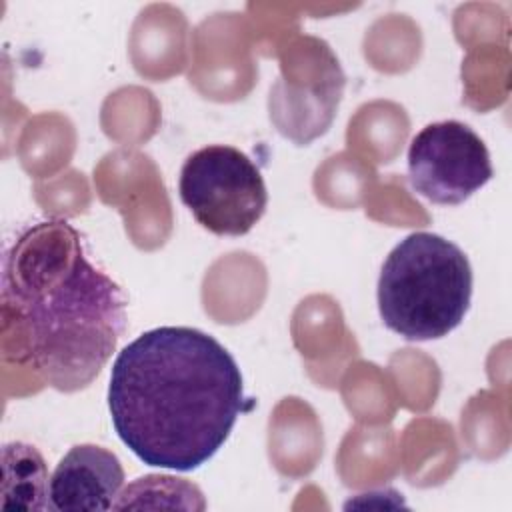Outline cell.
I'll return each instance as SVG.
<instances>
[{
  "label": "cell",
  "mask_w": 512,
  "mask_h": 512,
  "mask_svg": "<svg viewBox=\"0 0 512 512\" xmlns=\"http://www.w3.org/2000/svg\"><path fill=\"white\" fill-rule=\"evenodd\" d=\"M2 304L32 368L60 392L86 388L126 328L124 292L64 220L28 228L6 252Z\"/></svg>",
  "instance_id": "7a4b0ae2"
},
{
  "label": "cell",
  "mask_w": 512,
  "mask_h": 512,
  "mask_svg": "<svg viewBox=\"0 0 512 512\" xmlns=\"http://www.w3.org/2000/svg\"><path fill=\"white\" fill-rule=\"evenodd\" d=\"M242 374L210 334L160 326L120 350L108 384L118 438L148 466L190 472L228 440L244 410Z\"/></svg>",
  "instance_id": "6da1fadb"
},
{
  "label": "cell",
  "mask_w": 512,
  "mask_h": 512,
  "mask_svg": "<svg viewBox=\"0 0 512 512\" xmlns=\"http://www.w3.org/2000/svg\"><path fill=\"white\" fill-rule=\"evenodd\" d=\"M2 508L50 510V478L42 454L24 442L2 448Z\"/></svg>",
  "instance_id": "52a82bcc"
},
{
  "label": "cell",
  "mask_w": 512,
  "mask_h": 512,
  "mask_svg": "<svg viewBox=\"0 0 512 512\" xmlns=\"http://www.w3.org/2000/svg\"><path fill=\"white\" fill-rule=\"evenodd\" d=\"M178 192L196 222L218 236L248 234L268 204L260 168L226 144L192 152L182 164Z\"/></svg>",
  "instance_id": "277c9868"
},
{
  "label": "cell",
  "mask_w": 512,
  "mask_h": 512,
  "mask_svg": "<svg viewBox=\"0 0 512 512\" xmlns=\"http://www.w3.org/2000/svg\"><path fill=\"white\" fill-rule=\"evenodd\" d=\"M124 484L116 454L96 444L72 446L50 476V506L58 512L110 510Z\"/></svg>",
  "instance_id": "8992f818"
},
{
  "label": "cell",
  "mask_w": 512,
  "mask_h": 512,
  "mask_svg": "<svg viewBox=\"0 0 512 512\" xmlns=\"http://www.w3.org/2000/svg\"><path fill=\"white\" fill-rule=\"evenodd\" d=\"M470 298L468 256L444 236L414 232L400 240L382 264L380 318L406 340L448 336L464 320Z\"/></svg>",
  "instance_id": "3957f363"
},
{
  "label": "cell",
  "mask_w": 512,
  "mask_h": 512,
  "mask_svg": "<svg viewBox=\"0 0 512 512\" xmlns=\"http://www.w3.org/2000/svg\"><path fill=\"white\" fill-rule=\"evenodd\" d=\"M492 176L494 168L484 140L464 122H432L410 142V186L434 204H462Z\"/></svg>",
  "instance_id": "5b68a950"
}]
</instances>
